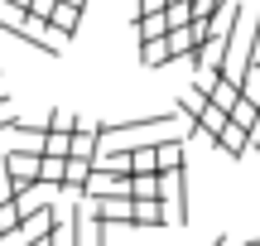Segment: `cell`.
<instances>
[{"label":"cell","mask_w":260,"mask_h":246,"mask_svg":"<svg viewBox=\"0 0 260 246\" xmlns=\"http://www.w3.org/2000/svg\"><path fill=\"white\" fill-rule=\"evenodd\" d=\"M0 29H5V39H24L29 48H44L48 58H58L68 48V39L73 34H63L58 24H48V19H39V15H29V10H0Z\"/></svg>","instance_id":"cell-1"},{"label":"cell","mask_w":260,"mask_h":246,"mask_svg":"<svg viewBox=\"0 0 260 246\" xmlns=\"http://www.w3.org/2000/svg\"><path fill=\"white\" fill-rule=\"evenodd\" d=\"M255 48H260V10L251 15L246 29L236 24L232 39H226V53H222V77H226V82L246 87V73H251V63H255Z\"/></svg>","instance_id":"cell-2"},{"label":"cell","mask_w":260,"mask_h":246,"mask_svg":"<svg viewBox=\"0 0 260 246\" xmlns=\"http://www.w3.org/2000/svg\"><path fill=\"white\" fill-rule=\"evenodd\" d=\"M53 227H58V218H53V203L48 208H39V212H29L24 222H19L15 232H10L0 246H44L48 237H53Z\"/></svg>","instance_id":"cell-3"},{"label":"cell","mask_w":260,"mask_h":246,"mask_svg":"<svg viewBox=\"0 0 260 246\" xmlns=\"http://www.w3.org/2000/svg\"><path fill=\"white\" fill-rule=\"evenodd\" d=\"M92 203V212L106 222V227H135V198H87Z\"/></svg>","instance_id":"cell-4"},{"label":"cell","mask_w":260,"mask_h":246,"mask_svg":"<svg viewBox=\"0 0 260 246\" xmlns=\"http://www.w3.org/2000/svg\"><path fill=\"white\" fill-rule=\"evenodd\" d=\"M159 198L174 208V222H188V193H183V169H164L159 174Z\"/></svg>","instance_id":"cell-5"},{"label":"cell","mask_w":260,"mask_h":246,"mask_svg":"<svg viewBox=\"0 0 260 246\" xmlns=\"http://www.w3.org/2000/svg\"><path fill=\"white\" fill-rule=\"evenodd\" d=\"M39 160H44V150H29V145L5 150V169L15 174V183H34L39 179Z\"/></svg>","instance_id":"cell-6"},{"label":"cell","mask_w":260,"mask_h":246,"mask_svg":"<svg viewBox=\"0 0 260 246\" xmlns=\"http://www.w3.org/2000/svg\"><path fill=\"white\" fill-rule=\"evenodd\" d=\"M169 203L164 198H135V227H164Z\"/></svg>","instance_id":"cell-7"},{"label":"cell","mask_w":260,"mask_h":246,"mask_svg":"<svg viewBox=\"0 0 260 246\" xmlns=\"http://www.w3.org/2000/svg\"><path fill=\"white\" fill-rule=\"evenodd\" d=\"M87 174H92V160H87V155H68V164H63V193H82Z\"/></svg>","instance_id":"cell-8"},{"label":"cell","mask_w":260,"mask_h":246,"mask_svg":"<svg viewBox=\"0 0 260 246\" xmlns=\"http://www.w3.org/2000/svg\"><path fill=\"white\" fill-rule=\"evenodd\" d=\"M217 145H222L226 155H246V150H251V131H246L241 121H226L222 135H217Z\"/></svg>","instance_id":"cell-9"},{"label":"cell","mask_w":260,"mask_h":246,"mask_svg":"<svg viewBox=\"0 0 260 246\" xmlns=\"http://www.w3.org/2000/svg\"><path fill=\"white\" fill-rule=\"evenodd\" d=\"M226 121H232V111H222L212 97H207V106L193 116V126H198V131H207V135H222V126H226Z\"/></svg>","instance_id":"cell-10"},{"label":"cell","mask_w":260,"mask_h":246,"mask_svg":"<svg viewBox=\"0 0 260 246\" xmlns=\"http://www.w3.org/2000/svg\"><path fill=\"white\" fill-rule=\"evenodd\" d=\"M48 24H58L63 34H77V24H82V5H73V0H58Z\"/></svg>","instance_id":"cell-11"},{"label":"cell","mask_w":260,"mask_h":246,"mask_svg":"<svg viewBox=\"0 0 260 246\" xmlns=\"http://www.w3.org/2000/svg\"><path fill=\"white\" fill-rule=\"evenodd\" d=\"M135 34H140V44H145V39H164V34H169V19H164V10H159V15H140Z\"/></svg>","instance_id":"cell-12"},{"label":"cell","mask_w":260,"mask_h":246,"mask_svg":"<svg viewBox=\"0 0 260 246\" xmlns=\"http://www.w3.org/2000/svg\"><path fill=\"white\" fill-rule=\"evenodd\" d=\"M140 63H145V68H169L164 39H145V44H140Z\"/></svg>","instance_id":"cell-13"},{"label":"cell","mask_w":260,"mask_h":246,"mask_svg":"<svg viewBox=\"0 0 260 246\" xmlns=\"http://www.w3.org/2000/svg\"><path fill=\"white\" fill-rule=\"evenodd\" d=\"M68 150H73V131H53V126H48L44 131V155H63L68 160Z\"/></svg>","instance_id":"cell-14"},{"label":"cell","mask_w":260,"mask_h":246,"mask_svg":"<svg viewBox=\"0 0 260 246\" xmlns=\"http://www.w3.org/2000/svg\"><path fill=\"white\" fill-rule=\"evenodd\" d=\"M232 121H241L246 131H251V126L260 121V102H255V97H246V92H241V102L232 106Z\"/></svg>","instance_id":"cell-15"},{"label":"cell","mask_w":260,"mask_h":246,"mask_svg":"<svg viewBox=\"0 0 260 246\" xmlns=\"http://www.w3.org/2000/svg\"><path fill=\"white\" fill-rule=\"evenodd\" d=\"M130 198H159V174H130Z\"/></svg>","instance_id":"cell-16"},{"label":"cell","mask_w":260,"mask_h":246,"mask_svg":"<svg viewBox=\"0 0 260 246\" xmlns=\"http://www.w3.org/2000/svg\"><path fill=\"white\" fill-rule=\"evenodd\" d=\"M207 97H212V102L222 106V111H232V106L241 102V87H236V82H226V77H222V82H217V87H212Z\"/></svg>","instance_id":"cell-17"},{"label":"cell","mask_w":260,"mask_h":246,"mask_svg":"<svg viewBox=\"0 0 260 246\" xmlns=\"http://www.w3.org/2000/svg\"><path fill=\"white\" fill-rule=\"evenodd\" d=\"M24 222V212H19V203H0V241L10 237V232Z\"/></svg>","instance_id":"cell-18"},{"label":"cell","mask_w":260,"mask_h":246,"mask_svg":"<svg viewBox=\"0 0 260 246\" xmlns=\"http://www.w3.org/2000/svg\"><path fill=\"white\" fill-rule=\"evenodd\" d=\"M63 155H44V160H39V179H48V183H63Z\"/></svg>","instance_id":"cell-19"},{"label":"cell","mask_w":260,"mask_h":246,"mask_svg":"<svg viewBox=\"0 0 260 246\" xmlns=\"http://www.w3.org/2000/svg\"><path fill=\"white\" fill-rule=\"evenodd\" d=\"M15 193H19V183H15V174L5 169V160H0V203H15Z\"/></svg>","instance_id":"cell-20"},{"label":"cell","mask_w":260,"mask_h":246,"mask_svg":"<svg viewBox=\"0 0 260 246\" xmlns=\"http://www.w3.org/2000/svg\"><path fill=\"white\" fill-rule=\"evenodd\" d=\"M203 106H207V92H198V87H193V92H183V102H178V111H203Z\"/></svg>","instance_id":"cell-21"},{"label":"cell","mask_w":260,"mask_h":246,"mask_svg":"<svg viewBox=\"0 0 260 246\" xmlns=\"http://www.w3.org/2000/svg\"><path fill=\"white\" fill-rule=\"evenodd\" d=\"M53 5H58V0H29V15H39V19H53Z\"/></svg>","instance_id":"cell-22"},{"label":"cell","mask_w":260,"mask_h":246,"mask_svg":"<svg viewBox=\"0 0 260 246\" xmlns=\"http://www.w3.org/2000/svg\"><path fill=\"white\" fill-rule=\"evenodd\" d=\"M164 5H169V0H140V15H159Z\"/></svg>","instance_id":"cell-23"},{"label":"cell","mask_w":260,"mask_h":246,"mask_svg":"<svg viewBox=\"0 0 260 246\" xmlns=\"http://www.w3.org/2000/svg\"><path fill=\"white\" fill-rule=\"evenodd\" d=\"M251 150H260V121L251 126Z\"/></svg>","instance_id":"cell-24"},{"label":"cell","mask_w":260,"mask_h":246,"mask_svg":"<svg viewBox=\"0 0 260 246\" xmlns=\"http://www.w3.org/2000/svg\"><path fill=\"white\" fill-rule=\"evenodd\" d=\"M246 246H260V237H251V241H246Z\"/></svg>","instance_id":"cell-25"},{"label":"cell","mask_w":260,"mask_h":246,"mask_svg":"<svg viewBox=\"0 0 260 246\" xmlns=\"http://www.w3.org/2000/svg\"><path fill=\"white\" fill-rule=\"evenodd\" d=\"M73 5H87V0H73Z\"/></svg>","instance_id":"cell-26"}]
</instances>
